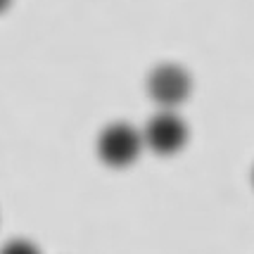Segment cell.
<instances>
[{
  "mask_svg": "<svg viewBox=\"0 0 254 254\" xmlns=\"http://www.w3.org/2000/svg\"><path fill=\"white\" fill-rule=\"evenodd\" d=\"M145 150L143 131L133 128L126 122H114L105 126L98 135V157L110 169H126L131 166Z\"/></svg>",
  "mask_w": 254,
  "mask_h": 254,
  "instance_id": "6da1fadb",
  "label": "cell"
},
{
  "mask_svg": "<svg viewBox=\"0 0 254 254\" xmlns=\"http://www.w3.org/2000/svg\"><path fill=\"white\" fill-rule=\"evenodd\" d=\"M10 2H12V0H0V14H2V12L10 7Z\"/></svg>",
  "mask_w": 254,
  "mask_h": 254,
  "instance_id": "5b68a950",
  "label": "cell"
},
{
  "mask_svg": "<svg viewBox=\"0 0 254 254\" xmlns=\"http://www.w3.org/2000/svg\"><path fill=\"white\" fill-rule=\"evenodd\" d=\"M252 181H254V174H252Z\"/></svg>",
  "mask_w": 254,
  "mask_h": 254,
  "instance_id": "8992f818",
  "label": "cell"
},
{
  "mask_svg": "<svg viewBox=\"0 0 254 254\" xmlns=\"http://www.w3.org/2000/svg\"><path fill=\"white\" fill-rule=\"evenodd\" d=\"M140 131H143L145 147L159 157L176 155L188 143V126L176 114V110H159L147 119Z\"/></svg>",
  "mask_w": 254,
  "mask_h": 254,
  "instance_id": "3957f363",
  "label": "cell"
},
{
  "mask_svg": "<svg viewBox=\"0 0 254 254\" xmlns=\"http://www.w3.org/2000/svg\"><path fill=\"white\" fill-rule=\"evenodd\" d=\"M0 254H41V252H38V247L33 243L17 238V240H10V243L2 245V247H0Z\"/></svg>",
  "mask_w": 254,
  "mask_h": 254,
  "instance_id": "277c9868",
  "label": "cell"
},
{
  "mask_svg": "<svg viewBox=\"0 0 254 254\" xmlns=\"http://www.w3.org/2000/svg\"><path fill=\"white\" fill-rule=\"evenodd\" d=\"M145 88H147L150 100L159 105V110H176L190 98L192 78L181 64L164 62V64H157L147 74Z\"/></svg>",
  "mask_w": 254,
  "mask_h": 254,
  "instance_id": "7a4b0ae2",
  "label": "cell"
}]
</instances>
